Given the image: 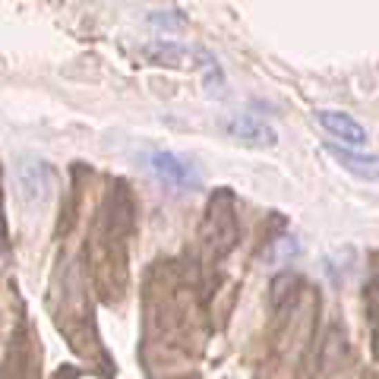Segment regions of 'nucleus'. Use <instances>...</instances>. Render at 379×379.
<instances>
[{
	"label": "nucleus",
	"instance_id": "4",
	"mask_svg": "<svg viewBox=\"0 0 379 379\" xmlns=\"http://www.w3.org/2000/svg\"><path fill=\"white\" fill-rule=\"evenodd\" d=\"M224 130H228L234 139H244L250 146H275L278 142V133L266 120H260L256 114H237V117L224 120Z\"/></svg>",
	"mask_w": 379,
	"mask_h": 379
},
{
	"label": "nucleus",
	"instance_id": "6",
	"mask_svg": "<svg viewBox=\"0 0 379 379\" xmlns=\"http://www.w3.org/2000/svg\"><path fill=\"white\" fill-rule=\"evenodd\" d=\"M146 54H149L155 64H177V60L186 54V48L174 45V41H155V45L146 48Z\"/></svg>",
	"mask_w": 379,
	"mask_h": 379
},
{
	"label": "nucleus",
	"instance_id": "1",
	"mask_svg": "<svg viewBox=\"0 0 379 379\" xmlns=\"http://www.w3.org/2000/svg\"><path fill=\"white\" fill-rule=\"evenodd\" d=\"M146 164H149V171L155 174L158 180H162L164 186H171V190H200L202 186V177L200 171H196V164L190 162V158L177 155V152H149V158H146Z\"/></svg>",
	"mask_w": 379,
	"mask_h": 379
},
{
	"label": "nucleus",
	"instance_id": "3",
	"mask_svg": "<svg viewBox=\"0 0 379 379\" xmlns=\"http://www.w3.org/2000/svg\"><path fill=\"white\" fill-rule=\"evenodd\" d=\"M16 184H19L23 200H29V202L45 200L48 190H51V168L45 162H38V158L19 162L16 164Z\"/></svg>",
	"mask_w": 379,
	"mask_h": 379
},
{
	"label": "nucleus",
	"instance_id": "5",
	"mask_svg": "<svg viewBox=\"0 0 379 379\" xmlns=\"http://www.w3.org/2000/svg\"><path fill=\"white\" fill-rule=\"evenodd\" d=\"M326 149H329V155H335V162L342 164L344 171L357 174L360 180H376V155L344 149V146H338V142H326Z\"/></svg>",
	"mask_w": 379,
	"mask_h": 379
},
{
	"label": "nucleus",
	"instance_id": "2",
	"mask_svg": "<svg viewBox=\"0 0 379 379\" xmlns=\"http://www.w3.org/2000/svg\"><path fill=\"white\" fill-rule=\"evenodd\" d=\"M316 120L322 124V130H326L332 139H342L344 149H364L367 139H370V133H367V126L360 124V120H354L351 114L344 111H316Z\"/></svg>",
	"mask_w": 379,
	"mask_h": 379
}]
</instances>
